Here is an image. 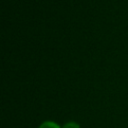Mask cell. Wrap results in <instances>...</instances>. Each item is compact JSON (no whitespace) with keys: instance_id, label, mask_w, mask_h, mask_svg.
Segmentation results:
<instances>
[{"instance_id":"6da1fadb","label":"cell","mask_w":128,"mask_h":128,"mask_svg":"<svg viewBox=\"0 0 128 128\" xmlns=\"http://www.w3.org/2000/svg\"><path fill=\"white\" fill-rule=\"evenodd\" d=\"M38 128H62V126L53 120H46L43 121Z\"/></svg>"},{"instance_id":"7a4b0ae2","label":"cell","mask_w":128,"mask_h":128,"mask_svg":"<svg viewBox=\"0 0 128 128\" xmlns=\"http://www.w3.org/2000/svg\"><path fill=\"white\" fill-rule=\"evenodd\" d=\"M62 128H81V127H80V125H79L77 122H75V121H68V122H66V123L62 126Z\"/></svg>"}]
</instances>
